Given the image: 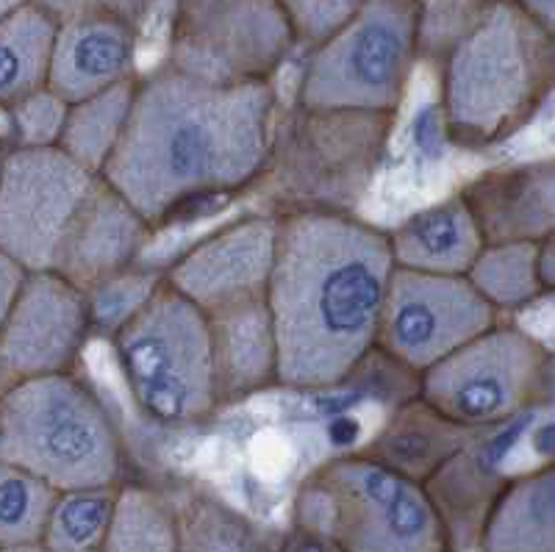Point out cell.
<instances>
[{"instance_id":"22","label":"cell","mask_w":555,"mask_h":552,"mask_svg":"<svg viewBox=\"0 0 555 552\" xmlns=\"http://www.w3.org/2000/svg\"><path fill=\"white\" fill-rule=\"evenodd\" d=\"M137 81L139 76L117 84L106 92L69 103L59 147L95 176H103L106 164L112 162L114 151L120 147L122 137H126L133 98H137Z\"/></svg>"},{"instance_id":"28","label":"cell","mask_w":555,"mask_h":552,"mask_svg":"<svg viewBox=\"0 0 555 552\" xmlns=\"http://www.w3.org/2000/svg\"><path fill=\"white\" fill-rule=\"evenodd\" d=\"M165 272L147 270V267H131L106 281L89 286L87 306L89 320H92V333H101L112 339L114 333L133 320L142 308L151 303V297L162 290Z\"/></svg>"},{"instance_id":"4","label":"cell","mask_w":555,"mask_h":552,"mask_svg":"<svg viewBox=\"0 0 555 552\" xmlns=\"http://www.w3.org/2000/svg\"><path fill=\"white\" fill-rule=\"evenodd\" d=\"M0 459L56 491L120 486V431L106 402L76 372L28 377L0 389Z\"/></svg>"},{"instance_id":"19","label":"cell","mask_w":555,"mask_h":552,"mask_svg":"<svg viewBox=\"0 0 555 552\" xmlns=\"http://www.w3.org/2000/svg\"><path fill=\"white\" fill-rule=\"evenodd\" d=\"M480 552H555V459L505 477L478 530Z\"/></svg>"},{"instance_id":"21","label":"cell","mask_w":555,"mask_h":552,"mask_svg":"<svg viewBox=\"0 0 555 552\" xmlns=\"http://www.w3.org/2000/svg\"><path fill=\"white\" fill-rule=\"evenodd\" d=\"M59 23L37 3L0 17V112L48 87Z\"/></svg>"},{"instance_id":"14","label":"cell","mask_w":555,"mask_h":552,"mask_svg":"<svg viewBox=\"0 0 555 552\" xmlns=\"http://www.w3.org/2000/svg\"><path fill=\"white\" fill-rule=\"evenodd\" d=\"M156 228L103 176L69 226L53 270L89 290L106 278L137 267Z\"/></svg>"},{"instance_id":"5","label":"cell","mask_w":555,"mask_h":552,"mask_svg":"<svg viewBox=\"0 0 555 552\" xmlns=\"http://www.w3.org/2000/svg\"><path fill=\"white\" fill-rule=\"evenodd\" d=\"M295 525L339 541L345 552H448V522L425 484L366 450L317 466L295 497Z\"/></svg>"},{"instance_id":"35","label":"cell","mask_w":555,"mask_h":552,"mask_svg":"<svg viewBox=\"0 0 555 552\" xmlns=\"http://www.w3.org/2000/svg\"><path fill=\"white\" fill-rule=\"evenodd\" d=\"M539 275H542L544 295L555 292V233L539 245Z\"/></svg>"},{"instance_id":"33","label":"cell","mask_w":555,"mask_h":552,"mask_svg":"<svg viewBox=\"0 0 555 552\" xmlns=\"http://www.w3.org/2000/svg\"><path fill=\"white\" fill-rule=\"evenodd\" d=\"M26 275L28 272L23 270L14 258H9L7 253L0 251V331L7 325V317L14 306V297H17Z\"/></svg>"},{"instance_id":"13","label":"cell","mask_w":555,"mask_h":552,"mask_svg":"<svg viewBox=\"0 0 555 552\" xmlns=\"http://www.w3.org/2000/svg\"><path fill=\"white\" fill-rule=\"evenodd\" d=\"M278 228V211L231 220L186 247L165 270V281L206 314L261 300L275 267Z\"/></svg>"},{"instance_id":"36","label":"cell","mask_w":555,"mask_h":552,"mask_svg":"<svg viewBox=\"0 0 555 552\" xmlns=\"http://www.w3.org/2000/svg\"><path fill=\"white\" fill-rule=\"evenodd\" d=\"M0 552H51L42 541H26V544H9L0 547Z\"/></svg>"},{"instance_id":"7","label":"cell","mask_w":555,"mask_h":552,"mask_svg":"<svg viewBox=\"0 0 555 552\" xmlns=\"http://www.w3.org/2000/svg\"><path fill=\"white\" fill-rule=\"evenodd\" d=\"M112 347L133 406L156 425H195L220 408L208 314L167 281Z\"/></svg>"},{"instance_id":"37","label":"cell","mask_w":555,"mask_h":552,"mask_svg":"<svg viewBox=\"0 0 555 552\" xmlns=\"http://www.w3.org/2000/svg\"><path fill=\"white\" fill-rule=\"evenodd\" d=\"M28 0H0V17H7L9 12H14L17 7H23Z\"/></svg>"},{"instance_id":"34","label":"cell","mask_w":555,"mask_h":552,"mask_svg":"<svg viewBox=\"0 0 555 552\" xmlns=\"http://www.w3.org/2000/svg\"><path fill=\"white\" fill-rule=\"evenodd\" d=\"M514 3L539 31L555 39V0H514Z\"/></svg>"},{"instance_id":"9","label":"cell","mask_w":555,"mask_h":552,"mask_svg":"<svg viewBox=\"0 0 555 552\" xmlns=\"http://www.w3.org/2000/svg\"><path fill=\"white\" fill-rule=\"evenodd\" d=\"M295 44L284 0H172L165 64L222 87L272 84Z\"/></svg>"},{"instance_id":"6","label":"cell","mask_w":555,"mask_h":552,"mask_svg":"<svg viewBox=\"0 0 555 552\" xmlns=\"http://www.w3.org/2000/svg\"><path fill=\"white\" fill-rule=\"evenodd\" d=\"M425 42L423 0H364L347 26L311 48L295 108L395 117Z\"/></svg>"},{"instance_id":"11","label":"cell","mask_w":555,"mask_h":552,"mask_svg":"<svg viewBox=\"0 0 555 552\" xmlns=\"http://www.w3.org/2000/svg\"><path fill=\"white\" fill-rule=\"evenodd\" d=\"M500 320L467 275L395 270L378 350L420 377Z\"/></svg>"},{"instance_id":"24","label":"cell","mask_w":555,"mask_h":552,"mask_svg":"<svg viewBox=\"0 0 555 552\" xmlns=\"http://www.w3.org/2000/svg\"><path fill=\"white\" fill-rule=\"evenodd\" d=\"M467 278L500 317L522 311L544 295L539 275V245H483Z\"/></svg>"},{"instance_id":"20","label":"cell","mask_w":555,"mask_h":552,"mask_svg":"<svg viewBox=\"0 0 555 552\" xmlns=\"http://www.w3.org/2000/svg\"><path fill=\"white\" fill-rule=\"evenodd\" d=\"M469 436L473 434L455 427L428 402L414 397L391 411L380 434L364 450L428 486L461 450H467Z\"/></svg>"},{"instance_id":"16","label":"cell","mask_w":555,"mask_h":552,"mask_svg":"<svg viewBox=\"0 0 555 552\" xmlns=\"http://www.w3.org/2000/svg\"><path fill=\"white\" fill-rule=\"evenodd\" d=\"M139 23L117 14H83L59 23L48 87L67 103L137 78Z\"/></svg>"},{"instance_id":"29","label":"cell","mask_w":555,"mask_h":552,"mask_svg":"<svg viewBox=\"0 0 555 552\" xmlns=\"http://www.w3.org/2000/svg\"><path fill=\"white\" fill-rule=\"evenodd\" d=\"M69 103L51 87H42L14 103L7 114L14 147H59Z\"/></svg>"},{"instance_id":"2","label":"cell","mask_w":555,"mask_h":552,"mask_svg":"<svg viewBox=\"0 0 555 552\" xmlns=\"http://www.w3.org/2000/svg\"><path fill=\"white\" fill-rule=\"evenodd\" d=\"M278 253L267 308L281 389L328 391L378 350L395 278L389 231L345 208L278 211Z\"/></svg>"},{"instance_id":"31","label":"cell","mask_w":555,"mask_h":552,"mask_svg":"<svg viewBox=\"0 0 555 552\" xmlns=\"http://www.w3.org/2000/svg\"><path fill=\"white\" fill-rule=\"evenodd\" d=\"M31 3L44 9L56 23L83 17V14H117V17L139 23L153 7V0H31Z\"/></svg>"},{"instance_id":"17","label":"cell","mask_w":555,"mask_h":552,"mask_svg":"<svg viewBox=\"0 0 555 552\" xmlns=\"http://www.w3.org/2000/svg\"><path fill=\"white\" fill-rule=\"evenodd\" d=\"M208 325L220 408L250 400L261 391L281 389L278 342L267 297L220 308L208 314Z\"/></svg>"},{"instance_id":"38","label":"cell","mask_w":555,"mask_h":552,"mask_svg":"<svg viewBox=\"0 0 555 552\" xmlns=\"http://www.w3.org/2000/svg\"><path fill=\"white\" fill-rule=\"evenodd\" d=\"M3 158H7V147H0V176H3Z\"/></svg>"},{"instance_id":"1","label":"cell","mask_w":555,"mask_h":552,"mask_svg":"<svg viewBox=\"0 0 555 552\" xmlns=\"http://www.w3.org/2000/svg\"><path fill=\"white\" fill-rule=\"evenodd\" d=\"M275 108V84L222 87L162 64L139 76L126 137L103 178L153 228L231 201L270 172Z\"/></svg>"},{"instance_id":"27","label":"cell","mask_w":555,"mask_h":552,"mask_svg":"<svg viewBox=\"0 0 555 552\" xmlns=\"http://www.w3.org/2000/svg\"><path fill=\"white\" fill-rule=\"evenodd\" d=\"M56 495L31 472L0 459V547L42 541Z\"/></svg>"},{"instance_id":"32","label":"cell","mask_w":555,"mask_h":552,"mask_svg":"<svg viewBox=\"0 0 555 552\" xmlns=\"http://www.w3.org/2000/svg\"><path fill=\"white\" fill-rule=\"evenodd\" d=\"M278 552H345V547L336 539H331L328 534H320V530H311V527L295 525L289 534L284 536Z\"/></svg>"},{"instance_id":"26","label":"cell","mask_w":555,"mask_h":552,"mask_svg":"<svg viewBox=\"0 0 555 552\" xmlns=\"http://www.w3.org/2000/svg\"><path fill=\"white\" fill-rule=\"evenodd\" d=\"M120 486L59 491L44 522L42 544L51 552H101Z\"/></svg>"},{"instance_id":"23","label":"cell","mask_w":555,"mask_h":552,"mask_svg":"<svg viewBox=\"0 0 555 552\" xmlns=\"http://www.w3.org/2000/svg\"><path fill=\"white\" fill-rule=\"evenodd\" d=\"M101 552H181L176 502L147 486L120 484Z\"/></svg>"},{"instance_id":"3","label":"cell","mask_w":555,"mask_h":552,"mask_svg":"<svg viewBox=\"0 0 555 552\" xmlns=\"http://www.w3.org/2000/svg\"><path fill=\"white\" fill-rule=\"evenodd\" d=\"M555 89V39L514 0H480L444 48L439 117L453 145L483 151L514 137Z\"/></svg>"},{"instance_id":"12","label":"cell","mask_w":555,"mask_h":552,"mask_svg":"<svg viewBox=\"0 0 555 552\" xmlns=\"http://www.w3.org/2000/svg\"><path fill=\"white\" fill-rule=\"evenodd\" d=\"M89 336L87 292L56 270L28 272L0 331V381L76 372Z\"/></svg>"},{"instance_id":"10","label":"cell","mask_w":555,"mask_h":552,"mask_svg":"<svg viewBox=\"0 0 555 552\" xmlns=\"http://www.w3.org/2000/svg\"><path fill=\"white\" fill-rule=\"evenodd\" d=\"M98 176L62 147H7L0 176V251L26 272L56 267Z\"/></svg>"},{"instance_id":"8","label":"cell","mask_w":555,"mask_h":552,"mask_svg":"<svg viewBox=\"0 0 555 552\" xmlns=\"http://www.w3.org/2000/svg\"><path fill=\"white\" fill-rule=\"evenodd\" d=\"M550 352L537 336L500 320L420 375L416 397L455 427H503L542 397Z\"/></svg>"},{"instance_id":"30","label":"cell","mask_w":555,"mask_h":552,"mask_svg":"<svg viewBox=\"0 0 555 552\" xmlns=\"http://www.w3.org/2000/svg\"><path fill=\"white\" fill-rule=\"evenodd\" d=\"M364 0H284L297 44L317 48L359 14Z\"/></svg>"},{"instance_id":"18","label":"cell","mask_w":555,"mask_h":552,"mask_svg":"<svg viewBox=\"0 0 555 552\" xmlns=\"http://www.w3.org/2000/svg\"><path fill=\"white\" fill-rule=\"evenodd\" d=\"M483 245V233L461 189L416 208L389 231L395 267L428 275H467Z\"/></svg>"},{"instance_id":"15","label":"cell","mask_w":555,"mask_h":552,"mask_svg":"<svg viewBox=\"0 0 555 552\" xmlns=\"http://www.w3.org/2000/svg\"><path fill=\"white\" fill-rule=\"evenodd\" d=\"M459 189L486 245H542L555 233V156L500 164Z\"/></svg>"},{"instance_id":"25","label":"cell","mask_w":555,"mask_h":552,"mask_svg":"<svg viewBox=\"0 0 555 552\" xmlns=\"http://www.w3.org/2000/svg\"><path fill=\"white\" fill-rule=\"evenodd\" d=\"M176 514L181 552H272L259 527L208 491L181 497Z\"/></svg>"}]
</instances>
